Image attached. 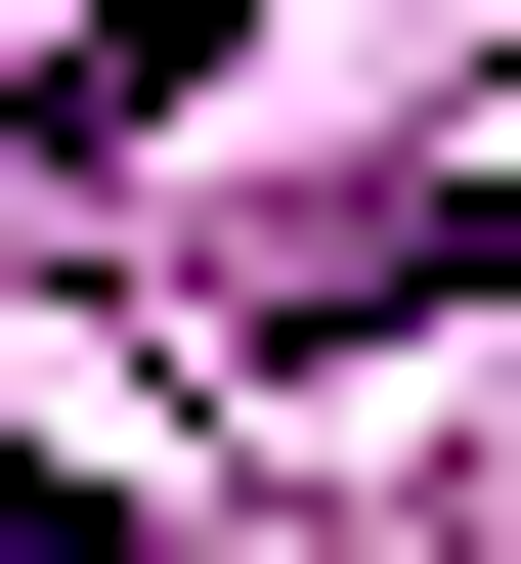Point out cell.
Here are the masks:
<instances>
[{"label":"cell","instance_id":"6da1fadb","mask_svg":"<svg viewBox=\"0 0 521 564\" xmlns=\"http://www.w3.org/2000/svg\"><path fill=\"white\" fill-rule=\"evenodd\" d=\"M261 304H521V174H478V217H304Z\"/></svg>","mask_w":521,"mask_h":564},{"label":"cell","instance_id":"7a4b0ae2","mask_svg":"<svg viewBox=\"0 0 521 564\" xmlns=\"http://www.w3.org/2000/svg\"><path fill=\"white\" fill-rule=\"evenodd\" d=\"M0 564H131V521H87V478H0Z\"/></svg>","mask_w":521,"mask_h":564}]
</instances>
